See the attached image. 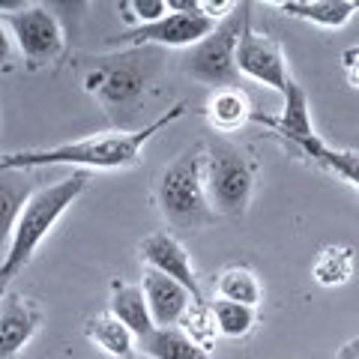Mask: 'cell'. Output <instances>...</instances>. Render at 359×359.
<instances>
[{
  "instance_id": "3957f363",
  "label": "cell",
  "mask_w": 359,
  "mask_h": 359,
  "mask_svg": "<svg viewBox=\"0 0 359 359\" xmlns=\"http://www.w3.org/2000/svg\"><path fill=\"white\" fill-rule=\"evenodd\" d=\"M204 159H207V147L204 144H195L186 153H180L159 174L156 204H159V212L165 216V222L174 224V228L198 231V228L216 224L219 219L207 195Z\"/></svg>"
},
{
  "instance_id": "44dd1931",
  "label": "cell",
  "mask_w": 359,
  "mask_h": 359,
  "mask_svg": "<svg viewBox=\"0 0 359 359\" xmlns=\"http://www.w3.org/2000/svg\"><path fill=\"white\" fill-rule=\"evenodd\" d=\"M356 255L351 245H327L311 266V276L320 287H341L353 278Z\"/></svg>"
},
{
  "instance_id": "484cf974",
  "label": "cell",
  "mask_w": 359,
  "mask_h": 359,
  "mask_svg": "<svg viewBox=\"0 0 359 359\" xmlns=\"http://www.w3.org/2000/svg\"><path fill=\"white\" fill-rule=\"evenodd\" d=\"M341 66H344L347 84H351L353 90H359V45H351V48H344Z\"/></svg>"
},
{
  "instance_id": "7402d4cb",
  "label": "cell",
  "mask_w": 359,
  "mask_h": 359,
  "mask_svg": "<svg viewBox=\"0 0 359 359\" xmlns=\"http://www.w3.org/2000/svg\"><path fill=\"white\" fill-rule=\"evenodd\" d=\"M302 153L311 156L318 165L330 168L332 174H339L341 180H347L351 186L359 189V150H335L330 144H323L320 138H314L302 147Z\"/></svg>"
},
{
  "instance_id": "d4e9b609",
  "label": "cell",
  "mask_w": 359,
  "mask_h": 359,
  "mask_svg": "<svg viewBox=\"0 0 359 359\" xmlns=\"http://www.w3.org/2000/svg\"><path fill=\"white\" fill-rule=\"evenodd\" d=\"M120 9H123V18H126L132 27L153 25V21H159L171 13L168 0H126V4H120Z\"/></svg>"
},
{
  "instance_id": "277c9868",
  "label": "cell",
  "mask_w": 359,
  "mask_h": 359,
  "mask_svg": "<svg viewBox=\"0 0 359 359\" xmlns=\"http://www.w3.org/2000/svg\"><path fill=\"white\" fill-rule=\"evenodd\" d=\"M204 147V180L212 210L224 219H243L255 195L257 165L249 159V153L228 138H212Z\"/></svg>"
},
{
  "instance_id": "4316f807",
  "label": "cell",
  "mask_w": 359,
  "mask_h": 359,
  "mask_svg": "<svg viewBox=\"0 0 359 359\" xmlns=\"http://www.w3.org/2000/svg\"><path fill=\"white\" fill-rule=\"evenodd\" d=\"M13 60V36H9V30H6V25L0 21V69Z\"/></svg>"
},
{
  "instance_id": "5b68a950",
  "label": "cell",
  "mask_w": 359,
  "mask_h": 359,
  "mask_svg": "<svg viewBox=\"0 0 359 359\" xmlns=\"http://www.w3.org/2000/svg\"><path fill=\"white\" fill-rule=\"evenodd\" d=\"M249 9L252 4H237V9L219 21V27L201 39L192 51L186 54V72L201 84L210 87H240V69H237V45L243 30L249 27Z\"/></svg>"
},
{
  "instance_id": "6da1fadb",
  "label": "cell",
  "mask_w": 359,
  "mask_h": 359,
  "mask_svg": "<svg viewBox=\"0 0 359 359\" xmlns=\"http://www.w3.org/2000/svg\"><path fill=\"white\" fill-rule=\"evenodd\" d=\"M186 114V102H177L168 114L156 117L144 129L135 132H102L90 135L81 141H69L51 150H18L9 156H0V171H30V168H48V165H69L87 168V171H126L141 162V150L156 132L168 129Z\"/></svg>"
},
{
  "instance_id": "52a82bcc",
  "label": "cell",
  "mask_w": 359,
  "mask_h": 359,
  "mask_svg": "<svg viewBox=\"0 0 359 359\" xmlns=\"http://www.w3.org/2000/svg\"><path fill=\"white\" fill-rule=\"evenodd\" d=\"M144 87H147V72L141 69L138 54L111 57V63H99L96 69L84 75V90L90 96H96L111 114L132 108L141 99Z\"/></svg>"
},
{
  "instance_id": "ac0fdd59",
  "label": "cell",
  "mask_w": 359,
  "mask_h": 359,
  "mask_svg": "<svg viewBox=\"0 0 359 359\" xmlns=\"http://www.w3.org/2000/svg\"><path fill=\"white\" fill-rule=\"evenodd\" d=\"M33 192L36 186L25 171H0V245L13 240L15 222Z\"/></svg>"
},
{
  "instance_id": "9a60e30c",
  "label": "cell",
  "mask_w": 359,
  "mask_h": 359,
  "mask_svg": "<svg viewBox=\"0 0 359 359\" xmlns=\"http://www.w3.org/2000/svg\"><path fill=\"white\" fill-rule=\"evenodd\" d=\"M108 311L114 314L120 323H126L135 339H144V335H150L156 330V323L150 318L147 297H144L141 285H126V282H114V285H111Z\"/></svg>"
},
{
  "instance_id": "2e32d148",
  "label": "cell",
  "mask_w": 359,
  "mask_h": 359,
  "mask_svg": "<svg viewBox=\"0 0 359 359\" xmlns=\"http://www.w3.org/2000/svg\"><path fill=\"white\" fill-rule=\"evenodd\" d=\"M207 120L210 126L228 135V132H237L240 126H245L249 120H255V111L252 102L245 96L243 87H222V90H212V96L207 99Z\"/></svg>"
},
{
  "instance_id": "30bf717a",
  "label": "cell",
  "mask_w": 359,
  "mask_h": 359,
  "mask_svg": "<svg viewBox=\"0 0 359 359\" xmlns=\"http://www.w3.org/2000/svg\"><path fill=\"white\" fill-rule=\"evenodd\" d=\"M138 255H141V264L147 269H156V273H165V276L177 278V282L183 285L198 302H204V294H201V285H198V276H195V266H192V257H189L186 245L180 243L174 233H168V231L147 233L138 245Z\"/></svg>"
},
{
  "instance_id": "d6986e66",
  "label": "cell",
  "mask_w": 359,
  "mask_h": 359,
  "mask_svg": "<svg viewBox=\"0 0 359 359\" xmlns=\"http://www.w3.org/2000/svg\"><path fill=\"white\" fill-rule=\"evenodd\" d=\"M138 351L150 359H212L180 327H156L150 335L138 339Z\"/></svg>"
},
{
  "instance_id": "7c38bea8",
  "label": "cell",
  "mask_w": 359,
  "mask_h": 359,
  "mask_svg": "<svg viewBox=\"0 0 359 359\" xmlns=\"http://www.w3.org/2000/svg\"><path fill=\"white\" fill-rule=\"evenodd\" d=\"M141 290H144V297H147L150 318L156 327H180V320L186 318L189 306L198 302L177 278L156 273V269H147V266H144Z\"/></svg>"
},
{
  "instance_id": "e0dca14e",
  "label": "cell",
  "mask_w": 359,
  "mask_h": 359,
  "mask_svg": "<svg viewBox=\"0 0 359 359\" xmlns=\"http://www.w3.org/2000/svg\"><path fill=\"white\" fill-rule=\"evenodd\" d=\"M84 335L90 344H96L102 353L114 356V359H132L138 353V339L132 335L126 323H120L114 314H96L84 323Z\"/></svg>"
},
{
  "instance_id": "5bb4252c",
  "label": "cell",
  "mask_w": 359,
  "mask_h": 359,
  "mask_svg": "<svg viewBox=\"0 0 359 359\" xmlns=\"http://www.w3.org/2000/svg\"><path fill=\"white\" fill-rule=\"evenodd\" d=\"M276 9H282L290 18L311 21L318 27L339 30L356 15V0H276Z\"/></svg>"
},
{
  "instance_id": "83f0119b",
  "label": "cell",
  "mask_w": 359,
  "mask_h": 359,
  "mask_svg": "<svg viewBox=\"0 0 359 359\" xmlns=\"http://www.w3.org/2000/svg\"><path fill=\"white\" fill-rule=\"evenodd\" d=\"M335 359H359V335H356V339L347 341V344L341 347V351H339V356H335Z\"/></svg>"
},
{
  "instance_id": "603a6c76",
  "label": "cell",
  "mask_w": 359,
  "mask_h": 359,
  "mask_svg": "<svg viewBox=\"0 0 359 359\" xmlns=\"http://www.w3.org/2000/svg\"><path fill=\"white\" fill-rule=\"evenodd\" d=\"M212 320H216V330L224 339H245L255 330L257 314L252 306H243V302H231V299H212Z\"/></svg>"
},
{
  "instance_id": "8fae6325",
  "label": "cell",
  "mask_w": 359,
  "mask_h": 359,
  "mask_svg": "<svg viewBox=\"0 0 359 359\" xmlns=\"http://www.w3.org/2000/svg\"><path fill=\"white\" fill-rule=\"evenodd\" d=\"M42 327L39 302L27 297H0V359H13Z\"/></svg>"
},
{
  "instance_id": "ba28073f",
  "label": "cell",
  "mask_w": 359,
  "mask_h": 359,
  "mask_svg": "<svg viewBox=\"0 0 359 359\" xmlns=\"http://www.w3.org/2000/svg\"><path fill=\"white\" fill-rule=\"evenodd\" d=\"M237 69L243 78L249 81H257L276 93L287 96L294 78L287 72V60H285V51L273 36L266 33H257L252 30V25L243 30L240 45H237Z\"/></svg>"
},
{
  "instance_id": "8992f818",
  "label": "cell",
  "mask_w": 359,
  "mask_h": 359,
  "mask_svg": "<svg viewBox=\"0 0 359 359\" xmlns=\"http://www.w3.org/2000/svg\"><path fill=\"white\" fill-rule=\"evenodd\" d=\"M0 21L6 25L9 36L15 39L21 57L27 60L30 69H39V66L57 60L66 48V33L60 18L42 4H30L13 15H0Z\"/></svg>"
},
{
  "instance_id": "ffe728a7",
  "label": "cell",
  "mask_w": 359,
  "mask_h": 359,
  "mask_svg": "<svg viewBox=\"0 0 359 359\" xmlns=\"http://www.w3.org/2000/svg\"><path fill=\"white\" fill-rule=\"evenodd\" d=\"M216 294H219V299L243 302V306L257 309L261 306V299H264V287H261V278L255 276V269L233 264V266H224L219 273Z\"/></svg>"
},
{
  "instance_id": "9c48e42d",
  "label": "cell",
  "mask_w": 359,
  "mask_h": 359,
  "mask_svg": "<svg viewBox=\"0 0 359 359\" xmlns=\"http://www.w3.org/2000/svg\"><path fill=\"white\" fill-rule=\"evenodd\" d=\"M219 21L207 18L204 13H168L165 18L153 21L144 27H129L123 30L114 42L120 45H165V48H183V45H195L207 39Z\"/></svg>"
},
{
  "instance_id": "4fadbf2b",
  "label": "cell",
  "mask_w": 359,
  "mask_h": 359,
  "mask_svg": "<svg viewBox=\"0 0 359 359\" xmlns=\"http://www.w3.org/2000/svg\"><path fill=\"white\" fill-rule=\"evenodd\" d=\"M255 120H261L266 123L273 132L278 135H285V138L290 144H297V147L302 150L309 141H314L318 135H314V126H311V114H309V96H306V90H302L297 81L290 84L287 90V96H285V111H282V117L278 120H269V117H261V114H255Z\"/></svg>"
},
{
  "instance_id": "7a4b0ae2",
  "label": "cell",
  "mask_w": 359,
  "mask_h": 359,
  "mask_svg": "<svg viewBox=\"0 0 359 359\" xmlns=\"http://www.w3.org/2000/svg\"><path fill=\"white\" fill-rule=\"evenodd\" d=\"M90 186V174L87 171H72L69 177L57 180V183H48V186H39L36 192L30 195V201L21 210V216L15 222V231H13V240H9V249L0 261V297L9 290L13 278L25 269L36 249L42 245V240L54 231V224L63 219V212L69 210L78 195Z\"/></svg>"
},
{
  "instance_id": "cb8c5ba5",
  "label": "cell",
  "mask_w": 359,
  "mask_h": 359,
  "mask_svg": "<svg viewBox=\"0 0 359 359\" xmlns=\"http://www.w3.org/2000/svg\"><path fill=\"white\" fill-rule=\"evenodd\" d=\"M180 330H183L189 339H192L198 347H204V351L210 353V347L216 344V320H212V309H210V302H192L186 311V318L180 320Z\"/></svg>"
}]
</instances>
